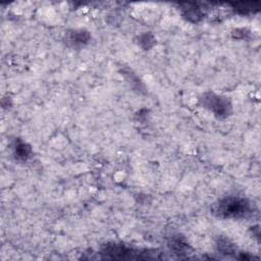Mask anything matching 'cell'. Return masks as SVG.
Returning <instances> with one entry per match:
<instances>
[{"label": "cell", "instance_id": "6da1fadb", "mask_svg": "<svg viewBox=\"0 0 261 261\" xmlns=\"http://www.w3.org/2000/svg\"><path fill=\"white\" fill-rule=\"evenodd\" d=\"M250 204L243 198L229 197L221 200L215 208V212L222 217H242L250 212Z\"/></svg>", "mask_w": 261, "mask_h": 261}, {"label": "cell", "instance_id": "7a4b0ae2", "mask_svg": "<svg viewBox=\"0 0 261 261\" xmlns=\"http://www.w3.org/2000/svg\"><path fill=\"white\" fill-rule=\"evenodd\" d=\"M208 104L210 105L211 110H213L216 114L219 115L225 114L228 110V103L224 102L220 97H213L212 99L210 98Z\"/></svg>", "mask_w": 261, "mask_h": 261}]
</instances>
